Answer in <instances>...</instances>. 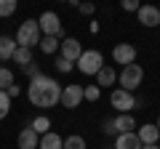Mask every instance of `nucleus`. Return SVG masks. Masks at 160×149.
I'll list each match as a JSON object with an SVG mask.
<instances>
[{
    "instance_id": "obj_18",
    "label": "nucleus",
    "mask_w": 160,
    "mask_h": 149,
    "mask_svg": "<svg viewBox=\"0 0 160 149\" xmlns=\"http://www.w3.org/2000/svg\"><path fill=\"white\" fill-rule=\"evenodd\" d=\"M29 128H32V131L38 133V136H46V133L51 131V120H48L46 115H38L32 123H29Z\"/></svg>"
},
{
    "instance_id": "obj_29",
    "label": "nucleus",
    "mask_w": 160,
    "mask_h": 149,
    "mask_svg": "<svg viewBox=\"0 0 160 149\" xmlns=\"http://www.w3.org/2000/svg\"><path fill=\"white\" fill-rule=\"evenodd\" d=\"M123 11H139V0H123Z\"/></svg>"
},
{
    "instance_id": "obj_4",
    "label": "nucleus",
    "mask_w": 160,
    "mask_h": 149,
    "mask_svg": "<svg viewBox=\"0 0 160 149\" xmlns=\"http://www.w3.org/2000/svg\"><path fill=\"white\" fill-rule=\"evenodd\" d=\"M38 27H40V35H43V37H64L59 13H53V11L40 13V16H38Z\"/></svg>"
},
{
    "instance_id": "obj_32",
    "label": "nucleus",
    "mask_w": 160,
    "mask_h": 149,
    "mask_svg": "<svg viewBox=\"0 0 160 149\" xmlns=\"http://www.w3.org/2000/svg\"><path fill=\"white\" fill-rule=\"evenodd\" d=\"M158 131H160V117H158Z\"/></svg>"
},
{
    "instance_id": "obj_7",
    "label": "nucleus",
    "mask_w": 160,
    "mask_h": 149,
    "mask_svg": "<svg viewBox=\"0 0 160 149\" xmlns=\"http://www.w3.org/2000/svg\"><path fill=\"white\" fill-rule=\"evenodd\" d=\"M80 101H83V85H75V83L62 85V99H59L62 107L75 109V107H80Z\"/></svg>"
},
{
    "instance_id": "obj_5",
    "label": "nucleus",
    "mask_w": 160,
    "mask_h": 149,
    "mask_svg": "<svg viewBox=\"0 0 160 149\" xmlns=\"http://www.w3.org/2000/svg\"><path fill=\"white\" fill-rule=\"evenodd\" d=\"M109 104L118 109L120 115H128V112H133V109L139 107V101L133 99V93L123 91V88H115V91L109 93Z\"/></svg>"
},
{
    "instance_id": "obj_14",
    "label": "nucleus",
    "mask_w": 160,
    "mask_h": 149,
    "mask_svg": "<svg viewBox=\"0 0 160 149\" xmlns=\"http://www.w3.org/2000/svg\"><path fill=\"white\" fill-rule=\"evenodd\" d=\"M136 136H139V141H142V144H158L160 131H158V125L147 123V125H139L136 128Z\"/></svg>"
},
{
    "instance_id": "obj_20",
    "label": "nucleus",
    "mask_w": 160,
    "mask_h": 149,
    "mask_svg": "<svg viewBox=\"0 0 160 149\" xmlns=\"http://www.w3.org/2000/svg\"><path fill=\"white\" fill-rule=\"evenodd\" d=\"M59 37H40V51L46 53V56H51V53H56L59 51Z\"/></svg>"
},
{
    "instance_id": "obj_17",
    "label": "nucleus",
    "mask_w": 160,
    "mask_h": 149,
    "mask_svg": "<svg viewBox=\"0 0 160 149\" xmlns=\"http://www.w3.org/2000/svg\"><path fill=\"white\" fill-rule=\"evenodd\" d=\"M62 141H64V138L59 136V133L48 131L46 136H40V144H38V149H64V147H62Z\"/></svg>"
},
{
    "instance_id": "obj_30",
    "label": "nucleus",
    "mask_w": 160,
    "mask_h": 149,
    "mask_svg": "<svg viewBox=\"0 0 160 149\" xmlns=\"http://www.w3.org/2000/svg\"><path fill=\"white\" fill-rule=\"evenodd\" d=\"M6 93H8V99H16L19 93H22V88H19V85H11V88H6Z\"/></svg>"
},
{
    "instance_id": "obj_16",
    "label": "nucleus",
    "mask_w": 160,
    "mask_h": 149,
    "mask_svg": "<svg viewBox=\"0 0 160 149\" xmlns=\"http://www.w3.org/2000/svg\"><path fill=\"white\" fill-rule=\"evenodd\" d=\"M13 51H16V40L8 37V35H0V61L13 59Z\"/></svg>"
},
{
    "instance_id": "obj_24",
    "label": "nucleus",
    "mask_w": 160,
    "mask_h": 149,
    "mask_svg": "<svg viewBox=\"0 0 160 149\" xmlns=\"http://www.w3.org/2000/svg\"><path fill=\"white\" fill-rule=\"evenodd\" d=\"M99 96H102V88H99V85L83 88V99H86V101H99Z\"/></svg>"
},
{
    "instance_id": "obj_27",
    "label": "nucleus",
    "mask_w": 160,
    "mask_h": 149,
    "mask_svg": "<svg viewBox=\"0 0 160 149\" xmlns=\"http://www.w3.org/2000/svg\"><path fill=\"white\" fill-rule=\"evenodd\" d=\"M24 74H29V80H35V77H40L43 72H40L38 64H29V67H24Z\"/></svg>"
},
{
    "instance_id": "obj_10",
    "label": "nucleus",
    "mask_w": 160,
    "mask_h": 149,
    "mask_svg": "<svg viewBox=\"0 0 160 149\" xmlns=\"http://www.w3.org/2000/svg\"><path fill=\"white\" fill-rule=\"evenodd\" d=\"M139 24L144 27H160V8L155 6H139Z\"/></svg>"
},
{
    "instance_id": "obj_28",
    "label": "nucleus",
    "mask_w": 160,
    "mask_h": 149,
    "mask_svg": "<svg viewBox=\"0 0 160 149\" xmlns=\"http://www.w3.org/2000/svg\"><path fill=\"white\" fill-rule=\"evenodd\" d=\"M78 11L86 13V16H91V13L96 11V6H93V3H78Z\"/></svg>"
},
{
    "instance_id": "obj_15",
    "label": "nucleus",
    "mask_w": 160,
    "mask_h": 149,
    "mask_svg": "<svg viewBox=\"0 0 160 149\" xmlns=\"http://www.w3.org/2000/svg\"><path fill=\"white\" fill-rule=\"evenodd\" d=\"M115 149H142V141H139L136 131L133 133H120L115 138Z\"/></svg>"
},
{
    "instance_id": "obj_19",
    "label": "nucleus",
    "mask_w": 160,
    "mask_h": 149,
    "mask_svg": "<svg viewBox=\"0 0 160 149\" xmlns=\"http://www.w3.org/2000/svg\"><path fill=\"white\" fill-rule=\"evenodd\" d=\"M11 61H16L22 69L29 67V64H32V51H29V48H19V46H16V51H13V59H11Z\"/></svg>"
},
{
    "instance_id": "obj_22",
    "label": "nucleus",
    "mask_w": 160,
    "mask_h": 149,
    "mask_svg": "<svg viewBox=\"0 0 160 149\" xmlns=\"http://www.w3.org/2000/svg\"><path fill=\"white\" fill-rule=\"evenodd\" d=\"M16 0H0V19H8L11 13H16Z\"/></svg>"
},
{
    "instance_id": "obj_1",
    "label": "nucleus",
    "mask_w": 160,
    "mask_h": 149,
    "mask_svg": "<svg viewBox=\"0 0 160 149\" xmlns=\"http://www.w3.org/2000/svg\"><path fill=\"white\" fill-rule=\"evenodd\" d=\"M27 99H29L32 107L51 109V107H56L59 99H62V85H59L53 77H48V74H40V77L29 80V85H27Z\"/></svg>"
},
{
    "instance_id": "obj_11",
    "label": "nucleus",
    "mask_w": 160,
    "mask_h": 149,
    "mask_svg": "<svg viewBox=\"0 0 160 149\" xmlns=\"http://www.w3.org/2000/svg\"><path fill=\"white\" fill-rule=\"evenodd\" d=\"M109 125H112V133H118V136H120V133H133L139 128L136 120H133L131 115H118L115 120H109Z\"/></svg>"
},
{
    "instance_id": "obj_26",
    "label": "nucleus",
    "mask_w": 160,
    "mask_h": 149,
    "mask_svg": "<svg viewBox=\"0 0 160 149\" xmlns=\"http://www.w3.org/2000/svg\"><path fill=\"white\" fill-rule=\"evenodd\" d=\"M72 67H75V64L67 61V59H62V56L56 59V69H59V72H72Z\"/></svg>"
},
{
    "instance_id": "obj_8",
    "label": "nucleus",
    "mask_w": 160,
    "mask_h": 149,
    "mask_svg": "<svg viewBox=\"0 0 160 149\" xmlns=\"http://www.w3.org/2000/svg\"><path fill=\"white\" fill-rule=\"evenodd\" d=\"M59 56L75 64L80 56H83V46H80V40H78V37H64V40L59 43Z\"/></svg>"
},
{
    "instance_id": "obj_23",
    "label": "nucleus",
    "mask_w": 160,
    "mask_h": 149,
    "mask_svg": "<svg viewBox=\"0 0 160 149\" xmlns=\"http://www.w3.org/2000/svg\"><path fill=\"white\" fill-rule=\"evenodd\" d=\"M11 85H13V72L8 67H0V91H6Z\"/></svg>"
},
{
    "instance_id": "obj_21",
    "label": "nucleus",
    "mask_w": 160,
    "mask_h": 149,
    "mask_svg": "<svg viewBox=\"0 0 160 149\" xmlns=\"http://www.w3.org/2000/svg\"><path fill=\"white\" fill-rule=\"evenodd\" d=\"M62 147L64 149H86V138L83 136H67L62 141Z\"/></svg>"
},
{
    "instance_id": "obj_12",
    "label": "nucleus",
    "mask_w": 160,
    "mask_h": 149,
    "mask_svg": "<svg viewBox=\"0 0 160 149\" xmlns=\"http://www.w3.org/2000/svg\"><path fill=\"white\" fill-rule=\"evenodd\" d=\"M16 144H19V149H38V144H40V136L32 131V128H22V133H19V138H16Z\"/></svg>"
},
{
    "instance_id": "obj_25",
    "label": "nucleus",
    "mask_w": 160,
    "mask_h": 149,
    "mask_svg": "<svg viewBox=\"0 0 160 149\" xmlns=\"http://www.w3.org/2000/svg\"><path fill=\"white\" fill-rule=\"evenodd\" d=\"M11 112V99H8V93L6 91H0V120Z\"/></svg>"
},
{
    "instance_id": "obj_13",
    "label": "nucleus",
    "mask_w": 160,
    "mask_h": 149,
    "mask_svg": "<svg viewBox=\"0 0 160 149\" xmlns=\"http://www.w3.org/2000/svg\"><path fill=\"white\" fill-rule=\"evenodd\" d=\"M115 83H118V72H115L109 64H104V67L96 72V85L99 88H112Z\"/></svg>"
},
{
    "instance_id": "obj_9",
    "label": "nucleus",
    "mask_w": 160,
    "mask_h": 149,
    "mask_svg": "<svg viewBox=\"0 0 160 149\" xmlns=\"http://www.w3.org/2000/svg\"><path fill=\"white\" fill-rule=\"evenodd\" d=\"M112 59H115V64H123V67L136 64V48H133V43H118L112 48Z\"/></svg>"
},
{
    "instance_id": "obj_6",
    "label": "nucleus",
    "mask_w": 160,
    "mask_h": 149,
    "mask_svg": "<svg viewBox=\"0 0 160 149\" xmlns=\"http://www.w3.org/2000/svg\"><path fill=\"white\" fill-rule=\"evenodd\" d=\"M104 67V56L99 51H83V56L78 59V69L83 74H93L96 77V72Z\"/></svg>"
},
{
    "instance_id": "obj_3",
    "label": "nucleus",
    "mask_w": 160,
    "mask_h": 149,
    "mask_svg": "<svg viewBox=\"0 0 160 149\" xmlns=\"http://www.w3.org/2000/svg\"><path fill=\"white\" fill-rule=\"evenodd\" d=\"M142 80H144V69L139 67V64H128V67H123V72L118 74V83H120V88L123 91H136L139 85H142Z\"/></svg>"
},
{
    "instance_id": "obj_2",
    "label": "nucleus",
    "mask_w": 160,
    "mask_h": 149,
    "mask_svg": "<svg viewBox=\"0 0 160 149\" xmlns=\"http://www.w3.org/2000/svg\"><path fill=\"white\" fill-rule=\"evenodd\" d=\"M40 37H43V35H40L38 19H27V22L16 29V37H13V40H16L19 48H29V51H32L35 46H40Z\"/></svg>"
},
{
    "instance_id": "obj_31",
    "label": "nucleus",
    "mask_w": 160,
    "mask_h": 149,
    "mask_svg": "<svg viewBox=\"0 0 160 149\" xmlns=\"http://www.w3.org/2000/svg\"><path fill=\"white\" fill-rule=\"evenodd\" d=\"M142 149H160L158 144H142Z\"/></svg>"
}]
</instances>
